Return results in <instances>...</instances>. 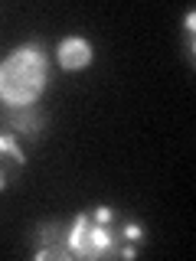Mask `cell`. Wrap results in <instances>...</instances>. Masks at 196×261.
<instances>
[{
    "mask_svg": "<svg viewBox=\"0 0 196 261\" xmlns=\"http://www.w3.org/2000/svg\"><path fill=\"white\" fill-rule=\"evenodd\" d=\"M92 43L85 36H65L59 49H56V59L65 72H79V69H88L92 65Z\"/></svg>",
    "mask_w": 196,
    "mask_h": 261,
    "instance_id": "5b68a950",
    "label": "cell"
},
{
    "mask_svg": "<svg viewBox=\"0 0 196 261\" xmlns=\"http://www.w3.org/2000/svg\"><path fill=\"white\" fill-rule=\"evenodd\" d=\"M33 255L36 261H69V225L62 222H43L33 235Z\"/></svg>",
    "mask_w": 196,
    "mask_h": 261,
    "instance_id": "3957f363",
    "label": "cell"
},
{
    "mask_svg": "<svg viewBox=\"0 0 196 261\" xmlns=\"http://www.w3.org/2000/svg\"><path fill=\"white\" fill-rule=\"evenodd\" d=\"M43 130V114L36 105H23V108H10L7 114V134H20V137H36Z\"/></svg>",
    "mask_w": 196,
    "mask_h": 261,
    "instance_id": "8992f818",
    "label": "cell"
},
{
    "mask_svg": "<svg viewBox=\"0 0 196 261\" xmlns=\"http://www.w3.org/2000/svg\"><path fill=\"white\" fill-rule=\"evenodd\" d=\"M144 239H147L144 225L114 206H95L88 212H79L69 225L72 258H85V261L134 258L141 251Z\"/></svg>",
    "mask_w": 196,
    "mask_h": 261,
    "instance_id": "6da1fadb",
    "label": "cell"
},
{
    "mask_svg": "<svg viewBox=\"0 0 196 261\" xmlns=\"http://www.w3.org/2000/svg\"><path fill=\"white\" fill-rule=\"evenodd\" d=\"M27 167V157H23V147L13 134L0 130V190L13 186V179L23 173Z\"/></svg>",
    "mask_w": 196,
    "mask_h": 261,
    "instance_id": "277c9868",
    "label": "cell"
},
{
    "mask_svg": "<svg viewBox=\"0 0 196 261\" xmlns=\"http://www.w3.org/2000/svg\"><path fill=\"white\" fill-rule=\"evenodd\" d=\"M49 79V59L39 43L16 46L4 62H0V98L10 108L36 105Z\"/></svg>",
    "mask_w": 196,
    "mask_h": 261,
    "instance_id": "7a4b0ae2",
    "label": "cell"
}]
</instances>
